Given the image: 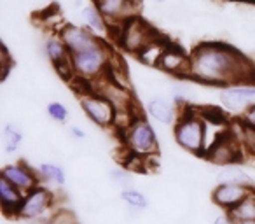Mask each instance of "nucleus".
I'll use <instances>...</instances> for the list:
<instances>
[{"mask_svg":"<svg viewBox=\"0 0 255 224\" xmlns=\"http://www.w3.org/2000/svg\"><path fill=\"white\" fill-rule=\"evenodd\" d=\"M254 189H255L254 186L234 184V182H229V184H217L215 189L212 191V202L215 203L219 209L229 212L238 203L243 202Z\"/></svg>","mask_w":255,"mask_h":224,"instance_id":"nucleus-14","label":"nucleus"},{"mask_svg":"<svg viewBox=\"0 0 255 224\" xmlns=\"http://www.w3.org/2000/svg\"><path fill=\"white\" fill-rule=\"evenodd\" d=\"M212 224H234L233 223V219H231V216L229 214H220V216H217L215 219H213V223Z\"/></svg>","mask_w":255,"mask_h":224,"instance_id":"nucleus-31","label":"nucleus"},{"mask_svg":"<svg viewBox=\"0 0 255 224\" xmlns=\"http://www.w3.org/2000/svg\"><path fill=\"white\" fill-rule=\"evenodd\" d=\"M191 81L206 86L255 84V67L227 42H201L191 51Z\"/></svg>","mask_w":255,"mask_h":224,"instance_id":"nucleus-1","label":"nucleus"},{"mask_svg":"<svg viewBox=\"0 0 255 224\" xmlns=\"http://www.w3.org/2000/svg\"><path fill=\"white\" fill-rule=\"evenodd\" d=\"M240 140L247 151L250 154H255V128H248V126H243L241 125V135H240Z\"/></svg>","mask_w":255,"mask_h":224,"instance_id":"nucleus-26","label":"nucleus"},{"mask_svg":"<svg viewBox=\"0 0 255 224\" xmlns=\"http://www.w3.org/2000/svg\"><path fill=\"white\" fill-rule=\"evenodd\" d=\"M60 37L63 39V42L67 44L70 54L81 53V51H86L89 47L96 46L100 42V37H96L88 26H81V25H72V23H67L63 25L60 30H58Z\"/></svg>","mask_w":255,"mask_h":224,"instance_id":"nucleus-12","label":"nucleus"},{"mask_svg":"<svg viewBox=\"0 0 255 224\" xmlns=\"http://www.w3.org/2000/svg\"><path fill=\"white\" fill-rule=\"evenodd\" d=\"M112 35L116 37V40L119 42V46L123 47L126 53L138 54L150 40L156 39L159 33L154 30V26H150L145 19H142L140 16H133L126 23L119 26L116 32H112Z\"/></svg>","mask_w":255,"mask_h":224,"instance_id":"nucleus-5","label":"nucleus"},{"mask_svg":"<svg viewBox=\"0 0 255 224\" xmlns=\"http://www.w3.org/2000/svg\"><path fill=\"white\" fill-rule=\"evenodd\" d=\"M21 144H23L21 130L16 125H12V123L4 125V128H2V149H4V153L7 154L18 153Z\"/></svg>","mask_w":255,"mask_h":224,"instance_id":"nucleus-22","label":"nucleus"},{"mask_svg":"<svg viewBox=\"0 0 255 224\" xmlns=\"http://www.w3.org/2000/svg\"><path fill=\"white\" fill-rule=\"evenodd\" d=\"M236 2H243V4H255V0H236Z\"/></svg>","mask_w":255,"mask_h":224,"instance_id":"nucleus-32","label":"nucleus"},{"mask_svg":"<svg viewBox=\"0 0 255 224\" xmlns=\"http://www.w3.org/2000/svg\"><path fill=\"white\" fill-rule=\"evenodd\" d=\"M240 123L243 126H248V128H255V103H252L240 116Z\"/></svg>","mask_w":255,"mask_h":224,"instance_id":"nucleus-29","label":"nucleus"},{"mask_svg":"<svg viewBox=\"0 0 255 224\" xmlns=\"http://www.w3.org/2000/svg\"><path fill=\"white\" fill-rule=\"evenodd\" d=\"M79 103L86 118L91 123H95L100 128H114L117 110L109 98L88 88L84 91H79Z\"/></svg>","mask_w":255,"mask_h":224,"instance_id":"nucleus-6","label":"nucleus"},{"mask_svg":"<svg viewBox=\"0 0 255 224\" xmlns=\"http://www.w3.org/2000/svg\"><path fill=\"white\" fill-rule=\"evenodd\" d=\"M47 116L56 123H67L68 109L61 102H51L47 105Z\"/></svg>","mask_w":255,"mask_h":224,"instance_id":"nucleus-25","label":"nucleus"},{"mask_svg":"<svg viewBox=\"0 0 255 224\" xmlns=\"http://www.w3.org/2000/svg\"><path fill=\"white\" fill-rule=\"evenodd\" d=\"M70 135L74 137V139H77V140H84L86 139V132L81 128V126H77V125H72L70 126Z\"/></svg>","mask_w":255,"mask_h":224,"instance_id":"nucleus-30","label":"nucleus"},{"mask_svg":"<svg viewBox=\"0 0 255 224\" xmlns=\"http://www.w3.org/2000/svg\"><path fill=\"white\" fill-rule=\"evenodd\" d=\"M37 172H39L40 181L46 182V184L63 186L65 182H67L65 170L58 163H53V161H42V163L37 167Z\"/></svg>","mask_w":255,"mask_h":224,"instance_id":"nucleus-21","label":"nucleus"},{"mask_svg":"<svg viewBox=\"0 0 255 224\" xmlns=\"http://www.w3.org/2000/svg\"><path fill=\"white\" fill-rule=\"evenodd\" d=\"M219 102L224 109L241 116L252 103H255V84H233L219 89Z\"/></svg>","mask_w":255,"mask_h":224,"instance_id":"nucleus-8","label":"nucleus"},{"mask_svg":"<svg viewBox=\"0 0 255 224\" xmlns=\"http://www.w3.org/2000/svg\"><path fill=\"white\" fill-rule=\"evenodd\" d=\"M227 214L233 223H255V189Z\"/></svg>","mask_w":255,"mask_h":224,"instance_id":"nucleus-20","label":"nucleus"},{"mask_svg":"<svg viewBox=\"0 0 255 224\" xmlns=\"http://www.w3.org/2000/svg\"><path fill=\"white\" fill-rule=\"evenodd\" d=\"M49 224H77V219L68 210H58L56 214L51 216Z\"/></svg>","mask_w":255,"mask_h":224,"instance_id":"nucleus-28","label":"nucleus"},{"mask_svg":"<svg viewBox=\"0 0 255 224\" xmlns=\"http://www.w3.org/2000/svg\"><path fill=\"white\" fill-rule=\"evenodd\" d=\"M159 70H163L164 74L175 75V77H189L191 74V53H185L180 46H177L175 42H171L168 46V49L164 51L163 58H161Z\"/></svg>","mask_w":255,"mask_h":224,"instance_id":"nucleus-13","label":"nucleus"},{"mask_svg":"<svg viewBox=\"0 0 255 224\" xmlns=\"http://www.w3.org/2000/svg\"><path fill=\"white\" fill-rule=\"evenodd\" d=\"M0 51H2V58H0V68H2V82L7 81V75H9V70L12 67V58H11V53H9L7 46L2 42L0 46Z\"/></svg>","mask_w":255,"mask_h":224,"instance_id":"nucleus-27","label":"nucleus"},{"mask_svg":"<svg viewBox=\"0 0 255 224\" xmlns=\"http://www.w3.org/2000/svg\"><path fill=\"white\" fill-rule=\"evenodd\" d=\"M119 198H121V202H124L129 209L136 210V212H142V210H145L147 207H149V200H147V196L143 195L140 189L133 188V186L131 188L121 189Z\"/></svg>","mask_w":255,"mask_h":224,"instance_id":"nucleus-23","label":"nucleus"},{"mask_svg":"<svg viewBox=\"0 0 255 224\" xmlns=\"http://www.w3.org/2000/svg\"><path fill=\"white\" fill-rule=\"evenodd\" d=\"M0 177L5 179L7 182H11L12 186H16V188L25 193V195L42 182L39 177L37 168H32L30 165L23 163V161L5 165V167L2 168V175H0Z\"/></svg>","mask_w":255,"mask_h":224,"instance_id":"nucleus-10","label":"nucleus"},{"mask_svg":"<svg viewBox=\"0 0 255 224\" xmlns=\"http://www.w3.org/2000/svg\"><path fill=\"white\" fill-rule=\"evenodd\" d=\"M23 202H25V193L0 177V207H2L4 216L11 217V219L19 217Z\"/></svg>","mask_w":255,"mask_h":224,"instance_id":"nucleus-15","label":"nucleus"},{"mask_svg":"<svg viewBox=\"0 0 255 224\" xmlns=\"http://www.w3.org/2000/svg\"><path fill=\"white\" fill-rule=\"evenodd\" d=\"M81 18H82L84 26H88L96 37H103V35H107V33H110L109 23H107V19L103 18L102 12L96 9L95 4L84 5L81 11Z\"/></svg>","mask_w":255,"mask_h":224,"instance_id":"nucleus-18","label":"nucleus"},{"mask_svg":"<svg viewBox=\"0 0 255 224\" xmlns=\"http://www.w3.org/2000/svg\"><path fill=\"white\" fill-rule=\"evenodd\" d=\"M123 147L126 149L128 156L138 158H154L159 151L156 130L150 126L147 118L138 114L124 132L119 133Z\"/></svg>","mask_w":255,"mask_h":224,"instance_id":"nucleus-4","label":"nucleus"},{"mask_svg":"<svg viewBox=\"0 0 255 224\" xmlns=\"http://www.w3.org/2000/svg\"><path fill=\"white\" fill-rule=\"evenodd\" d=\"M112 58L114 54L110 53L109 46L103 40H100L96 46L89 47L81 53L72 54V67H74V81L82 82H91L98 81L100 77L109 74L110 67H112Z\"/></svg>","mask_w":255,"mask_h":224,"instance_id":"nucleus-3","label":"nucleus"},{"mask_svg":"<svg viewBox=\"0 0 255 224\" xmlns=\"http://www.w3.org/2000/svg\"><path fill=\"white\" fill-rule=\"evenodd\" d=\"M215 179H217V182H219V184H229V182H234V184H248V186H252V182H254L252 175L248 174L247 170H243V168H241L238 163L220 167V170L217 172Z\"/></svg>","mask_w":255,"mask_h":224,"instance_id":"nucleus-19","label":"nucleus"},{"mask_svg":"<svg viewBox=\"0 0 255 224\" xmlns=\"http://www.w3.org/2000/svg\"><path fill=\"white\" fill-rule=\"evenodd\" d=\"M156 4H163V2H166V0H154Z\"/></svg>","mask_w":255,"mask_h":224,"instance_id":"nucleus-33","label":"nucleus"},{"mask_svg":"<svg viewBox=\"0 0 255 224\" xmlns=\"http://www.w3.org/2000/svg\"><path fill=\"white\" fill-rule=\"evenodd\" d=\"M110 26V33L116 32L123 23L133 16H138V0H93Z\"/></svg>","mask_w":255,"mask_h":224,"instance_id":"nucleus-7","label":"nucleus"},{"mask_svg":"<svg viewBox=\"0 0 255 224\" xmlns=\"http://www.w3.org/2000/svg\"><path fill=\"white\" fill-rule=\"evenodd\" d=\"M109 177L112 179V182L116 186H119L121 189H126V188H131V170H128L126 167H117L112 168L109 172Z\"/></svg>","mask_w":255,"mask_h":224,"instance_id":"nucleus-24","label":"nucleus"},{"mask_svg":"<svg viewBox=\"0 0 255 224\" xmlns=\"http://www.w3.org/2000/svg\"><path fill=\"white\" fill-rule=\"evenodd\" d=\"M173 137L178 147L196 156L205 153V114L191 105L178 109V118L173 126Z\"/></svg>","mask_w":255,"mask_h":224,"instance_id":"nucleus-2","label":"nucleus"},{"mask_svg":"<svg viewBox=\"0 0 255 224\" xmlns=\"http://www.w3.org/2000/svg\"><path fill=\"white\" fill-rule=\"evenodd\" d=\"M170 44H171L170 40L164 39V37L159 33L156 39L150 40V42L147 44V46L143 47L138 54H136V58H138V61H142L143 65H147V67L157 68V65H159L164 51L168 49V46H170Z\"/></svg>","mask_w":255,"mask_h":224,"instance_id":"nucleus-17","label":"nucleus"},{"mask_svg":"<svg viewBox=\"0 0 255 224\" xmlns=\"http://www.w3.org/2000/svg\"><path fill=\"white\" fill-rule=\"evenodd\" d=\"M54 205V195L46 186L39 184L25 195V202L19 210V219L35 221L44 217Z\"/></svg>","mask_w":255,"mask_h":224,"instance_id":"nucleus-9","label":"nucleus"},{"mask_svg":"<svg viewBox=\"0 0 255 224\" xmlns=\"http://www.w3.org/2000/svg\"><path fill=\"white\" fill-rule=\"evenodd\" d=\"M241 140L240 137H236L231 130V133L227 137H224L222 140L215 144L208 153L205 154V158L210 163L217 165V167H226V165L238 163L241 158Z\"/></svg>","mask_w":255,"mask_h":224,"instance_id":"nucleus-11","label":"nucleus"},{"mask_svg":"<svg viewBox=\"0 0 255 224\" xmlns=\"http://www.w3.org/2000/svg\"><path fill=\"white\" fill-rule=\"evenodd\" d=\"M147 116L161 125H175L178 118L177 103H171L164 96H154L147 103Z\"/></svg>","mask_w":255,"mask_h":224,"instance_id":"nucleus-16","label":"nucleus"}]
</instances>
